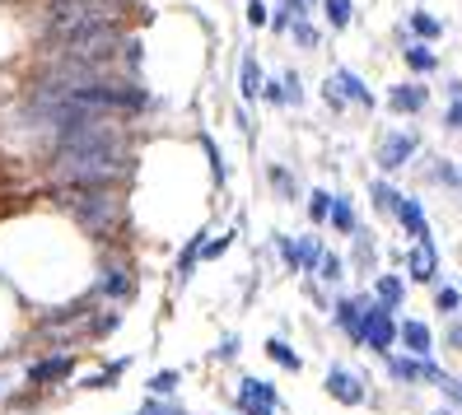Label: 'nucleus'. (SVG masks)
<instances>
[{"label":"nucleus","instance_id":"1","mask_svg":"<svg viewBox=\"0 0 462 415\" xmlns=\"http://www.w3.org/2000/svg\"><path fill=\"white\" fill-rule=\"evenodd\" d=\"M51 173L66 191H113V182L131 173L126 131L113 117H89L79 126H66L57 135Z\"/></svg>","mask_w":462,"mask_h":415},{"label":"nucleus","instance_id":"2","mask_svg":"<svg viewBox=\"0 0 462 415\" xmlns=\"http://www.w3.org/2000/svg\"><path fill=\"white\" fill-rule=\"evenodd\" d=\"M98 23H117V5H113V0H47V10H42L47 51L66 47L70 38L98 29Z\"/></svg>","mask_w":462,"mask_h":415},{"label":"nucleus","instance_id":"3","mask_svg":"<svg viewBox=\"0 0 462 415\" xmlns=\"http://www.w3.org/2000/svg\"><path fill=\"white\" fill-rule=\"evenodd\" d=\"M61 206L75 215V225H85L89 234L107 238L122 225V197L117 191H61Z\"/></svg>","mask_w":462,"mask_h":415},{"label":"nucleus","instance_id":"4","mask_svg":"<svg viewBox=\"0 0 462 415\" xmlns=\"http://www.w3.org/2000/svg\"><path fill=\"white\" fill-rule=\"evenodd\" d=\"M397 337H402V327L393 322V313H388V309H374V303H369V309H365L360 346H369V350H378V355L388 359V350H393V341H397Z\"/></svg>","mask_w":462,"mask_h":415},{"label":"nucleus","instance_id":"5","mask_svg":"<svg viewBox=\"0 0 462 415\" xmlns=\"http://www.w3.org/2000/svg\"><path fill=\"white\" fill-rule=\"evenodd\" d=\"M276 410H281V397L271 383H262V378L238 383V415H276Z\"/></svg>","mask_w":462,"mask_h":415},{"label":"nucleus","instance_id":"6","mask_svg":"<svg viewBox=\"0 0 462 415\" xmlns=\"http://www.w3.org/2000/svg\"><path fill=\"white\" fill-rule=\"evenodd\" d=\"M322 387H328V397L341 401V406H360L365 401V378L356 369H332Z\"/></svg>","mask_w":462,"mask_h":415},{"label":"nucleus","instance_id":"7","mask_svg":"<svg viewBox=\"0 0 462 415\" xmlns=\"http://www.w3.org/2000/svg\"><path fill=\"white\" fill-rule=\"evenodd\" d=\"M75 374V359L70 355H51V359H38V364H29V383L33 387H47L57 378H70Z\"/></svg>","mask_w":462,"mask_h":415},{"label":"nucleus","instance_id":"8","mask_svg":"<svg viewBox=\"0 0 462 415\" xmlns=\"http://www.w3.org/2000/svg\"><path fill=\"white\" fill-rule=\"evenodd\" d=\"M416 154V135H388L383 141V150H378V163H383V169L393 173V169H402L406 159Z\"/></svg>","mask_w":462,"mask_h":415},{"label":"nucleus","instance_id":"9","mask_svg":"<svg viewBox=\"0 0 462 415\" xmlns=\"http://www.w3.org/2000/svg\"><path fill=\"white\" fill-rule=\"evenodd\" d=\"M365 309H369V299H341L337 303V322H341V331H350V341H360V331H365Z\"/></svg>","mask_w":462,"mask_h":415},{"label":"nucleus","instance_id":"10","mask_svg":"<svg viewBox=\"0 0 462 415\" xmlns=\"http://www.w3.org/2000/svg\"><path fill=\"white\" fill-rule=\"evenodd\" d=\"M397 341H402L406 350H411L416 359H430V350H434L430 327H425V322H416V318H411V322H402V337H397Z\"/></svg>","mask_w":462,"mask_h":415},{"label":"nucleus","instance_id":"11","mask_svg":"<svg viewBox=\"0 0 462 415\" xmlns=\"http://www.w3.org/2000/svg\"><path fill=\"white\" fill-rule=\"evenodd\" d=\"M332 85H337V89H332V98H356L360 107H374V94H369V89H365L350 70H337V75H332Z\"/></svg>","mask_w":462,"mask_h":415},{"label":"nucleus","instance_id":"12","mask_svg":"<svg viewBox=\"0 0 462 415\" xmlns=\"http://www.w3.org/2000/svg\"><path fill=\"white\" fill-rule=\"evenodd\" d=\"M397 219H402V225H406V229H411V234H416L420 243L430 238V225H425V210H420L416 201H402V210H397Z\"/></svg>","mask_w":462,"mask_h":415},{"label":"nucleus","instance_id":"13","mask_svg":"<svg viewBox=\"0 0 462 415\" xmlns=\"http://www.w3.org/2000/svg\"><path fill=\"white\" fill-rule=\"evenodd\" d=\"M98 294H107V299H131V275H126V271H107L103 281H98Z\"/></svg>","mask_w":462,"mask_h":415},{"label":"nucleus","instance_id":"14","mask_svg":"<svg viewBox=\"0 0 462 415\" xmlns=\"http://www.w3.org/2000/svg\"><path fill=\"white\" fill-rule=\"evenodd\" d=\"M411 275L416 281H434V247H430V238L411 253Z\"/></svg>","mask_w":462,"mask_h":415},{"label":"nucleus","instance_id":"15","mask_svg":"<svg viewBox=\"0 0 462 415\" xmlns=\"http://www.w3.org/2000/svg\"><path fill=\"white\" fill-rule=\"evenodd\" d=\"M393 107H402V113H416V107H425V85L393 89Z\"/></svg>","mask_w":462,"mask_h":415},{"label":"nucleus","instance_id":"16","mask_svg":"<svg viewBox=\"0 0 462 415\" xmlns=\"http://www.w3.org/2000/svg\"><path fill=\"white\" fill-rule=\"evenodd\" d=\"M266 359H276V364H281V369H290V374L299 369V355H294V350H290L285 341H276V337L266 341Z\"/></svg>","mask_w":462,"mask_h":415},{"label":"nucleus","instance_id":"17","mask_svg":"<svg viewBox=\"0 0 462 415\" xmlns=\"http://www.w3.org/2000/svg\"><path fill=\"white\" fill-rule=\"evenodd\" d=\"M150 392H154L159 401L173 397V392H178V369H159V374L150 378Z\"/></svg>","mask_w":462,"mask_h":415},{"label":"nucleus","instance_id":"18","mask_svg":"<svg viewBox=\"0 0 462 415\" xmlns=\"http://www.w3.org/2000/svg\"><path fill=\"white\" fill-rule=\"evenodd\" d=\"M402 294H406V285L397 281V275H383V281H378V299H383V309H397Z\"/></svg>","mask_w":462,"mask_h":415},{"label":"nucleus","instance_id":"19","mask_svg":"<svg viewBox=\"0 0 462 415\" xmlns=\"http://www.w3.org/2000/svg\"><path fill=\"white\" fill-rule=\"evenodd\" d=\"M374 206L378 210H402V191H393L388 182H374Z\"/></svg>","mask_w":462,"mask_h":415},{"label":"nucleus","instance_id":"20","mask_svg":"<svg viewBox=\"0 0 462 415\" xmlns=\"http://www.w3.org/2000/svg\"><path fill=\"white\" fill-rule=\"evenodd\" d=\"M406 66L420 70V75H430V70H434V51H430V47H406Z\"/></svg>","mask_w":462,"mask_h":415},{"label":"nucleus","instance_id":"21","mask_svg":"<svg viewBox=\"0 0 462 415\" xmlns=\"http://www.w3.org/2000/svg\"><path fill=\"white\" fill-rule=\"evenodd\" d=\"M332 225L341 234H356V210H350V201H332Z\"/></svg>","mask_w":462,"mask_h":415},{"label":"nucleus","instance_id":"22","mask_svg":"<svg viewBox=\"0 0 462 415\" xmlns=\"http://www.w3.org/2000/svg\"><path fill=\"white\" fill-rule=\"evenodd\" d=\"M257 89H262V70H257V61H253V57H243V94L253 98Z\"/></svg>","mask_w":462,"mask_h":415},{"label":"nucleus","instance_id":"23","mask_svg":"<svg viewBox=\"0 0 462 415\" xmlns=\"http://www.w3.org/2000/svg\"><path fill=\"white\" fill-rule=\"evenodd\" d=\"M332 201H337L332 191H313V197H309V215L313 219H328L332 215Z\"/></svg>","mask_w":462,"mask_h":415},{"label":"nucleus","instance_id":"24","mask_svg":"<svg viewBox=\"0 0 462 415\" xmlns=\"http://www.w3.org/2000/svg\"><path fill=\"white\" fill-rule=\"evenodd\" d=\"M201 253H206V238L197 234L192 243H187V253H182V266H178V271H182V275H192V266H197V257H201Z\"/></svg>","mask_w":462,"mask_h":415},{"label":"nucleus","instance_id":"25","mask_svg":"<svg viewBox=\"0 0 462 415\" xmlns=\"http://www.w3.org/2000/svg\"><path fill=\"white\" fill-rule=\"evenodd\" d=\"M322 262V247L313 243V238H304V243H299V266H304V271H313Z\"/></svg>","mask_w":462,"mask_h":415},{"label":"nucleus","instance_id":"26","mask_svg":"<svg viewBox=\"0 0 462 415\" xmlns=\"http://www.w3.org/2000/svg\"><path fill=\"white\" fill-rule=\"evenodd\" d=\"M117 374H126V359H117V364H107L103 374H94L85 387H113V378H117Z\"/></svg>","mask_w":462,"mask_h":415},{"label":"nucleus","instance_id":"27","mask_svg":"<svg viewBox=\"0 0 462 415\" xmlns=\"http://www.w3.org/2000/svg\"><path fill=\"white\" fill-rule=\"evenodd\" d=\"M201 145H206V154H210V173H215V182H225V159H220V150H215V141H210V135H201Z\"/></svg>","mask_w":462,"mask_h":415},{"label":"nucleus","instance_id":"28","mask_svg":"<svg viewBox=\"0 0 462 415\" xmlns=\"http://www.w3.org/2000/svg\"><path fill=\"white\" fill-rule=\"evenodd\" d=\"M328 19L337 23V29H346L350 23V0H328Z\"/></svg>","mask_w":462,"mask_h":415},{"label":"nucleus","instance_id":"29","mask_svg":"<svg viewBox=\"0 0 462 415\" xmlns=\"http://www.w3.org/2000/svg\"><path fill=\"white\" fill-rule=\"evenodd\" d=\"M141 415H187V410H178L173 401H159V397H150V401L141 406Z\"/></svg>","mask_w":462,"mask_h":415},{"label":"nucleus","instance_id":"30","mask_svg":"<svg viewBox=\"0 0 462 415\" xmlns=\"http://www.w3.org/2000/svg\"><path fill=\"white\" fill-rule=\"evenodd\" d=\"M411 29H416L420 38H439V19H430V14H416V19H411Z\"/></svg>","mask_w":462,"mask_h":415},{"label":"nucleus","instance_id":"31","mask_svg":"<svg viewBox=\"0 0 462 415\" xmlns=\"http://www.w3.org/2000/svg\"><path fill=\"white\" fill-rule=\"evenodd\" d=\"M434 303H439V313H457L462 294H457V290H439V294H434Z\"/></svg>","mask_w":462,"mask_h":415},{"label":"nucleus","instance_id":"32","mask_svg":"<svg viewBox=\"0 0 462 415\" xmlns=\"http://www.w3.org/2000/svg\"><path fill=\"white\" fill-rule=\"evenodd\" d=\"M294 38H299V42H304V47H318V29H309V23H304V19H299V23H294Z\"/></svg>","mask_w":462,"mask_h":415},{"label":"nucleus","instance_id":"33","mask_svg":"<svg viewBox=\"0 0 462 415\" xmlns=\"http://www.w3.org/2000/svg\"><path fill=\"white\" fill-rule=\"evenodd\" d=\"M322 281H341V262L337 257H322Z\"/></svg>","mask_w":462,"mask_h":415},{"label":"nucleus","instance_id":"34","mask_svg":"<svg viewBox=\"0 0 462 415\" xmlns=\"http://www.w3.org/2000/svg\"><path fill=\"white\" fill-rule=\"evenodd\" d=\"M266 19H271V14H266V5H262V0H253V5H248V23H257V29H262Z\"/></svg>","mask_w":462,"mask_h":415},{"label":"nucleus","instance_id":"35","mask_svg":"<svg viewBox=\"0 0 462 415\" xmlns=\"http://www.w3.org/2000/svg\"><path fill=\"white\" fill-rule=\"evenodd\" d=\"M262 94H266V103H285V98H290V89H281L276 79H271V85H266Z\"/></svg>","mask_w":462,"mask_h":415},{"label":"nucleus","instance_id":"36","mask_svg":"<svg viewBox=\"0 0 462 415\" xmlns=\"http://www.w3.org/2000/svg\"><path fill=\"white\" fill-rule=\"evenodd\" d=\"M444 392H448V401L462 406V378H444Z\"/></svg>","mask_w":462,"mask_h":415},{"label":"nucleus","instance_id":"37","mask_svg":"<svg viewBox=\"0 0 462 415\" xmlns=\"http://www.w3.org/2000/svg\"><path fill=\"white\" fill-rule=\"evenodd\" d=\"M271 182H276L281 191H294V178H290L285 169H271Z\"/></svg>","mask_w":462,"mask_h":415},{"label":"nucleus","instance_id":"38","mask_svg":"<svg viewBox=\"0 0 462 415\" xmlns=\"http://www.w3.org/2000/svg\"><path fill=\"white\" fill-rule=\"evenodd\" d=\"M448 126H462V98L448 107Z\"/></svg>","mask_w":462,"mask_h":415},{"label":"nucleus","instance_id":"39","mask_svg":"<svg viewBox=\"0 0 462 415\" xmlns=\"http://www.w3.org/2000/svg\"><path fill=\"white\" fill-rule=\"evenodd\" d=\"M448 341H453V346L462 350V322H453V331H448Z\"/></svg>","mask_w":462,"mask_h":415},{"label":"nucleus","instance_id":"40","mask_svg":"<svg viewBox=\"0 0 462 415\" xmlns=\"http://www.w3.org/2000/svg\"><path fill=\"white\" fill-rule=\"evenodd\" d=\"M434 415H453V410H434Z\"/></svg>","mask_w":462,"mask_h":415}]
</instances>
